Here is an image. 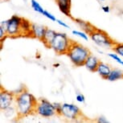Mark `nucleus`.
<instances>
[{"label": "nucleus", "instance_id": "27", "mask_svg": "<svg viewBox=\"0 0 123 123\" xmlns=\"http://www.w3.org/2000/svg\"><path fill=\"white\" fill-rule=\"evenodd\" d=\"M98 1H101V2H103V1H105V0H98Z\"/></svg>", "mask_w": 123, "mask_h": 123}, {"label": "nucleus", "instance_id": "6", "mask_svg": "<svg viewBox=\"0 0 123 123\" xmlns=\"http://www.w3.org/2000/svg\"><path fill=\"white\" fill-rule=\"evenodd\" d=\"M21 21L22 18L18 15H13L11 18L7 19V25L6 27V31L7 36L16 37L21 36Z\"/></svg>", "mask_w": 123, "mask_h": 123}, {"label": "nucleus", "instance_id": "9", "mask_svg": "<svg viewBox=\"0 0 123 123\" xmlns=\"http://www.w3.org/2000/svg\"><path fill=\"white\" fill-rule=\"evenodd\" d=\"M47 27H45L43 25L37 24H31V36L34 37L42 41L44 36L45 31Z\"/></svg>", "mask_w": 123, "mask_h": 123}, {"label": "nucleus", "instance_id": "23", "mask_svg": "<svg viewBox=\"0 0 123 123\" xmlns=\"http://www.w3.org/2000/svg\"><path fill=\"white\" fill-rule=\"evenodd\" d=\"M53 105H54V107H55V110H56L57 114L60 115V112H61V107H62V104L58 103V102H54V103H53Z\"/></svg>", "mask_w": 123, "mask_h": 123}, {"label": "nucleus", "instance_id": "11", "mask_svg": "<svg viewBox=\"0 0 123 123\" xmlns=\"http://www.w3.org/2000/svg\"><path fill=\"white\" fill-rule=\"evenodd\" d=\"M57 5L59 6L60 11L64 14L66 16L70 15V6L71 0H56Z\"/></svg>", "mask_w": 123, "mask_h": 123}, {"label": "nucleus", "instance_id": "16", "mask_svg": "<svg viewBox=\"0 0 123 123\" xmlns=\"http://www.w3.org/2000/svg\"><path fill=\"white\" fill-rule=\"evenodd\" d=\"M123 78V71L118 68H113L111 70L110 75L106 78L109 81H115Z\"/></svg>", "mask_w": 123, "mask_h": 123}, {"label": "nucleus", "instance_id": "19", "mask_svg": "<svg viewBox=\"0 0 123 123\" xmlns=\"http://www.w3.org/2000/svg\"><path fill=\"white\" fill-rule=\"evenodd\" d=\"M113 50L115 53L119 55L121 57H123V43H115L114 46L113 47Z\"/></svg>", "mask_w": 123, "mask_h": 123}, {"label": "nucleus", "instance_id": "21", "mask_svg": "<svg viewBox=\"0 0 123 123\" xmlns=\"http://www.w3.org/2000/svg\"><path fill=\"white\" fill-rule=\"evenodd\" d=\"M42 15H43V16H45L46 18H49V19L51 20V21L56 22V19H57V18L55 17V15H53L52 13L48 12V11H45V10H44V11H43V13L42 14Z\"/></svg>", "mask_w": 123, "mask_h": 123}, {"label": "nucleus", "instance_id": "10", "mask_svg": "<svg viewBox=\"0 0 123 123\" xmlns=\"http://www.w3.org/2000/svg\"><path fill=\"white\" fill-rule=\"evenodd\" d=\"M100 60L93 55L90 54L89 55V57L87 58V60H85V63L84 64V66H85L88 70L90 72H96L97 68L98 67V64H100Z\"/></svg>", "mask_w": 123, "mask_h": 123}, {"label": "nucleus", "instance_id": "13", "mask_svg": "<svg viewBox=\"0 0 123 123\" xmlns=\"http://www.w3.org/2000/svg\"><path fill=\"white\" fill-rule=\"evenodd\" d=\"M74 21L78 24V26L80 27L84 31H85L88 34H91L92 31L96 29V27L90 24L89 22H86L85 20H82L80 18H74Z\"/></svg>", "mask_w": 123, "mask_h": 123}, {"label": "nucleus", "instance_id": "18", "mask_svg": "<svg viewBox=\"0 0 123 123\" xmlns=\"http://www.w3.org/2000/svg\"><path fill=\"white\" fill-rule=\"evenodd\" d=\"M72 33L73 35H75V36L80 37L82 39H85V41L89 40V36H88V33H86L85 31H77V30H73V31H72Z\"/></svg>", "mask_w": 123, "mask_h": 123}, {"label": "nucleus", "instance_id": "5", "mask_svg": "<svg viewBox=\"0 0 123 123\" xmlns=\"http://www.w3.org/2000/svg\"><path fill=\"white\" fill-rule=\"evenodd\" d=\"M36 112L39 116L45 118L52 117L57 114L56 110L54 107V105L52 102L43 98L39 99L36 107Z\"/></svg>", "mask_w": 123, "mask_h": 123}, {"label": "nucleus", "instance_id": "15", "mask_svg": "<svg viewBox=\"0 0 123 123\" xmlns=\"http://www.w3.org/2000/svg\"><path fill=\"white\" fill-rule=\"evenodd\" d=\"M31 24L26 18H22L21 21V36H31Z\"/></svg>", "mask_w": 123, "mask_h": 123}, {"label": "nucleus", "instance_id": "7", "mask_svg": "<svg viewBox=\"0 0 123 123\" xmlns=\"http://www.w3.org/2000/svg\"><path fill=\"white\" fill-rule=\"evenodd\" d=\"M80 114H81L80 110L79 109L77 105H74V104H69V103L62 104L60 115L63 116L64 117H65L66 119L68 120L76 119Z\"/></svg>", "mask_w": 123, "mask_h": 123}, {"label": "nucleus", "instance_id": "4", "mask_svg": "<svg viewBox=\"0 0 123 123\" xmlns=\"http://www.w3.org/2000/svg\"><path fill=\"white\" fill-rule=\"evenodd\" d=\"M90 39L95 43V44L102 48H113L115 42L108 36L107 33L99 29H95L91 34H89Z\"/></svg>", "mask_w": 123, "mask_h": 123}, {"label": "nucleus", "instance_id": "12", "mask_svg": "<svg viewBox=\"0 0 123 123\" xmlns=\"http://www.w3.org/2000/svg\"><path fill=\"white\" fill-rule=\"evenodd\" d=\"M111 70H112V69H111L110 65H108V64L105 63H103V62H100L96 72L102 78L106 79L108 77V76L110 75Z\"/></svg>", "mask_w": 123, "mask_h": 123}, {"label": "nucleus", "instance_id": "8", "mask_svg": "<svg viewBox=\"0 0 123 123\" xmlns=\"http://www.w3.org/2000/svg\"><path fill=\"white\" fill-rule=\"evenodd\" d=\"M15 101V95L14 94V92H8L6 90H1V92H0V108L2 110H6V109L12 106Z\"/></svg>", "mask_w": 123, "mask_h": 123}, {"label": "nucleus", "instance_id": "20", "mask_svg": "<svg viewBox=\"0 0 123 123\" xmlns=\"http://www.w3.org/2000/svg\"><path fill=\"white\" fill-rule=\"evenodd\" d=\"M108 55L111 58V59H113V60H115L117 63L122 64V65L123 66V60L121 59L120 55H117V53H109Z\"/></svg>", "mask_w": 123, "mask_h": 123}, {"label": "nucleus", "instance_id": "24", "mask_svg": "<svg viewBox=\"0 0 123 123\" xmlns=\"http://www.w3.org/2000/svg\"><path fill=\"white\" fill-rule=\"evenodd\" d=\"M56 23L59 25H60L61 27H64V28H70L69 27V26L67 24H65L64 22H63L62 20H60V19H56Z\"/></svg>", "mask_w": 123, "mask_h": 123}, {"label": "nucleus", "instance_id": "3", "mask_svg": "<svg viewBox=\"0 0 123 123\" xmlns=\"http://www.w3.org/2000/svg\"><path fill=\"white\" fill-rule=\"evenodd\" d=\"M73 42L69 39L65 33L57 32L54 39L50 45V48L57 54H67Z\"/></svg>", "mask_w": 123, "mask_h": 123}, {"label": "nucleus", "instance_id": "28", "mask_svg": "<svg viewBox=\"0 0 123 123\" xmlns=\"http://www.w3.org/2000/svg\"><path fill=\"white\" fill-rule=\"evenodd\" d=\"M5 1H6V0H5Z\"/></svg>", "mask_w": 123, "mask_h": 123}, {"label": "nucleus", "instance_id": "14", "mask_svg": "<svg viewBox=\"0 0 123 123\" xmlns=\"http://www.w3.org/2000/svg\"><path fill=\"white\" fill-rule=\"evenodd\" d=\"M56 33L57 32H55L54 30H52V29H50V28L46 29L44 36H43V39H42V42L44 43L45 46L50 48L51 43H52L53 39H54Z\"/></svg>", "mask_w": 123, "mask_h": 123}, {"label": "nucleus", "instance_id": "25", "mask_svg": "<svg viewBox=\"0 0 123 123\" xmlns=\"http://www.w3.org/2000/svg\"><path fill=\"white\" fill-rule=\"evenodd\" d=\"M97 122H98L99 123H108L109 121L106 119L104 116H101V117H100L98 119H97Z\"/></svg>", "mask_w": 123, "mask_h": 123}, {"label": "nucleus", "instance_id": "1", "mask_svg": "<svg viewBox=\"0 0 123 123\" xmlns=\"http://www.w3.org/2000/svg\"><path fill=\"white\" fill-rule=\"evenodd\" d=\"M37 99L31 92L23 91L21 93L15 95V107L18 117H26L30 113L36 111Z\"/></svg>", "mask_w": 123, "mask_h": 123}, {"label": "nucleus", "instance_id": "2", "mask_svg": "<svg viewBox=\"0 0 123 123\" xmlns=\"http://www.w3.org/2000/svg\"><path fill=\"white\" fill-rule=\"evenodd\" d=\"M90 54H91L90 51L85 46L73 42L67 53V55L74 65L76 67H80L84 65L85 60H87Z\"/></svg>", "mask_w": 123, "mask_h": 123}, {"label": "nucleus", "instance_id": "26", "mask_svg": "<svg viewBox=\"0 0 123 123\" xmlns=\"http://www.w3.org/2000/svg\"><path fill=\"white\" fill-rule=\"evenodd\" d=\"M101 9L105 13H110V8L109 6H102Z\"/></svg>", "mask_w": 123, "mask_h": 123}, {"label": "nucleus", "instance_id": "17", "mask_svg": "<svg viewBox=\"0 0 123 123\" xmlns=\"http://www.w3.org/2000/svg\"><path fill=\"white\" fill-rule=\"evenodd\" d=\"M31 6L35 11H36V12H38L39 14H43V11H44L43 8L40 6V4L36 0H31Z\"/></svg>", "mask_w": 123, "mask_h": 123}, {"label": "nucleus", "instance_id": "22", "mask_svg": "<svg viewBox=\"0 0 123 123\" xmlns=\"http://www.w3.org/2000/svg\"><path fill=\"white\" fill-rule=\"evenodd\" d=\"M76 101L79 102V103H85V96L83 94L78 93L77 95H76Z\"/></svg>", "mask_w": 123, "mask_h": 123}]
</instances>
